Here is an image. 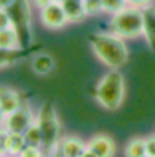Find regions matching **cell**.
<instances>
[{
    "instance_id": "1",
    "label": "cell",
    "mask_w": 155,
    "mask_h": 157,
    "mask_svg": "<svg viewBox=\"0 0 155 157\" xmlns=\"http://www.w3.org/2000/svg\"><path fill=\"white\" fill-rule=\"evenodd\" d=\"M88 42L98 59L102 61L110 69H120L128 61V47L125 40L115 34H93L90 35Z\"/></svg>"
},
{
    "instance_id": "2",
    "label": "cell",
    "mask_w": 155,
    "mask_h": 157,
    "mask_svg": "<svg viewBox=\"0 0 155 157\" xmlns=\"http://www.w3.org/2000/svg\"><path fill=\"white\" fill-rule=\"evenodd\" d=\"M96 101L107 111H117L125 98V78L118 69H112L101 77L94 88Z\"/></svg>"
},
{
    "instance_id": "3",
    "label": "cell",
    "mask_w": 155,
    "mask_h": 157,
    "mask_svg": "<svg viewBox=\"0 0 155 157\" xmlns=\"http://www.w3.org/2000/svg\"><path fill=\"white\" fill-rule=\"evenodd\" d=\"M35 120L40 127L42 132V149L46 157H50L53 151L59 146L61 143V124L58 119V112H56L54 106L51 103H43L35 116Z\"/></svg>"
},
{
    "instance_id": "4",
    "label": "cell",
    "mask_w": 155,
    "mask_h": 157,
    "mask_svg": "<svg viewBox=\"0 0 155 157\" xmlns=\"http://www.w3.org/2000/svg\"><path fill=\"white\" fill-rule=\"evenodd\" d=\"M109 29L122 39H135L142 35V8L128 5L125 10L112 15Z\"/></svg>"
},
{
    "instance_id": "5",
    "label": "cell",
    "mask_w": 155,
    "mask_h": 157,
    "mask_svg": "<svg viewBox=\"0 0 155 157\" xmlns=\"http://www.w3.org/2000/svg\"><path fill=\"white\" fill-rule=\"evenodd\" d=\"M11 19V26L19 35L23 48L32 45V6L31 0H15L6 8Z\"/></svg>"
},
{
    "instance_id": "6",
    "label": "cell",
    "mask_w": 155,
    "mask_h": 157,
    "mask_svg": "<svg viewBox=\"0 0 155 157\" xmlns=\"http://www.w3.org/2000/svg\"><path fill=\"white\" fill-rule=\"evenodd\" d=\"M35 120L34 114L31 111V108L27 104H23L19 109H16L15 112H11L6 116V120H5V128L8 132H16V133H24L27 130L32 122Z\"/></svg>"
},
{
    "instance_id": "7",
    "label": "cell",
    "mask_w": 155,
    "mask_h": 157,
    "mask_svg": "<svg viewBox=\"0 0 155 157\" xmlns=\"http://www.w3.org/2000/svg\"><path fill=\"white\" fill-rule=\"evenodd\" d=\"M40 21L48 29H61V27H64L69 23L62 5L56 2L40 10Z\"/></svg>"
},
{
    "instance_id": "8",
    "label": "cell",
    "mask_w": 155,
    "mask_h": 157,
    "mask_svg": "<svg viewBox=\"0 0 155 157\" xmlns=\"http://www.w3.org/2000/svg\"><path fill=\"white\" fill-rule=\"evenodd\" d=\"M87 146L98 157H114L115 154V143L109 135H96L87 143Z\"/></svg>"
},
{
    "instance_id": "9",
    "label": "cell",
    "mask_w": 155,
    "mask_h": 157,
    "mask_svg": "<svg viewBox=\"0 0 155 157\" xmlns=\"http://www.w3.org/2000/svg\"><path fill=\"white\" fill-rule=\"evenodd\" d=\"M21 106H23V99L18 91L10 87H5V85H0V109L8 116L19 109Z\"/></svg>"
},
{
    "instance_id": "10",
    "label": "cell",
    "mask_w": 155,
    "mask_h": 157,
    "mask_svg": "<svg viewBox=\"0 0 155 157\" xmlns=\"http://www.w3.org/2000/svg\"><path fill=\"white\" fill-rule=\"evenodd\" d=\"M142 35L150 50L155 52V6L152 5L142 8Z\"/></svg>"
},
{
    "instance_id": "11",
    "label": "cell",
    "mask_w": 155,
    "mask_h": 157,
    "mask_svg": "<svg viewBox=\"0 0 155 157\" xmlns=\"http://www.w3.org/2000/svg\"><path fill=\"white\" fill-rule=\"evenodd\" d=\"M87 147V143L77 136H64L59 143V149L64 157H82Z\"/></svg>"
},
{
    "instance_id": "12",
    "label": "cell",
    "mask_w": 155,
    "mask_h": 157,
    "mask_svg": "<svg viewBox=\"0 0 155 157\" xmlns=\"http://www.w3.org/2000/svg\"><path fill=\"white\" fill-rule=\"evenodd\" d=\"M61 5L66 11L69 23H80L82 19H85L88 16L83 0H62Z\"/></svg>"
},
{
    "instance_id": "13",
    "label": "cell",
    "mask_w": 155,
    "mask_h": 157,
    "mask_svg": "<svg viewBox=\"0 0 155 157\" xmlns=\"http://www.w3.org/2000/svg\"><path fill=\"white\" fill-rule=\"evenodd\" d=\"M31 48H15V50H8V48H0V69L3 67H10L13 64L19 63L21 59H24L26 56H29Z\"/></svg>"
},
{
    "instance_id": "14",
    "label": "cell",
    "mask_w": 155,
    "mask_h": 157,
    "mask_svg": "<svg viewBox=\"0 0 155 157\" xmlns=\"http://www.w3.org/2000/svg\"><path fill=\"white\" fill-rule=\"evenodd\" d=\"M54 67V59L50 53H39L32 58V71L39 75H46Z\"/></svg>"
},
{
    "instance_id": "15",
    "label": "cell",
    "mask_w": 155,
    "mask_h": 157,
    "mask_svg": "<svg viewBox=\"0 0 155 157\" xmlns=\"http://www.w3.org/2000/svg\"><path fill=\"white\" fill-rule=\"evenodd\" d=\"M27 146V141L24 133H16V132H10L8 135V146H6V151H8L10 157H19V154L23 152V149Z\"/></svg>"
},
{
    "instance_id": "16",
    "label": "cell",
    "mask_w": 155,
    "mask_h": 157,
    "mask_svg": "<svg viewBox=\"0 0 155 157\" xmlns=\"http://www.w3.org/2000/svg\"><path fill=\"white\" fill-rule=\"evenodd\" d=\"M0 48H8V50L21 48L19 35H18V32L15 31L13 26L0 31Z\"/></svg>"
},
{
    "instance_id": "17",
    "label": "cell",
    "mask_w": 155,
    "mask_h": 157,
    "mask_svg": "<svg viewBox=\"0 0 155 157\" xmlns=\"http://www.w3.org/2000/svg\"><path fill=\"white\" fill-rule=\"evenodd\" d=\"M147 155L146 138H133L125 147V157H144Z\"/></svg>"
},
{
    "instance_id": "18",
    "label": "cell",
    "mask_w": 155,
    "mask_h": 157,
    "mask_svg": "<svg viewBox=\"0 0 155 157\" xmlns=\"http://www.w3.org/2000/svg\"><path fill=\"white\" fill-rule=\"evenodd\" d=\"M24 136H26L27 144L42 147V143H43V140H42V132H40V127H39V124H37V120H34V122L27 127V130L24 132Z\"/></svg>"
},
{
    "instance_id": "19",
    "label": "cell",
    "mask_w": 155,
    "mask_h": 157,
    "mask_svg": "<svg viewBox=\"0 0 155 157\" xmlns=\"http://www.w3.org/2000/svg\"><path fill=\"white\" fill-rule=\"evenodd\" d=\"M126 6H128V0H102L104 13H110V15L125 10Z\"/></svg>"
},
{
    "instance_id": "20",
    "label": "cell",
    "mask_w": 155,
    "mask_h": 157,
    "mask_svg": "<svg viewBox=\"0 0 155 157\" xmlns=\"http://www.w3.org/2000/svg\"><path fill=\"white\" fill-rule=\"evenodd\" d=\"M83 3H85V10L88 16H96L104 13L102 0H83Z\"/></svg>"
},
{
    "instance_id": "21",
    "label": "cell",
    "mask_w": 155,
    "mask_h": 157,
    "mask_svg": "<svg viewBox=\"0 0 155 157\" xmlns=\"http://www.w3.org/2000/svg\"><path fill=\"white\" fill-rule=\"evenodd\" d=\"M19 157H46V155L43 154V149H42V147L27 144L23 149V152L19 154Z\"/></svg>"
},
{
    "instance_id": "22",
    "label": "cell",
    "mask_w": 155,
    "mask_h": 157,
    "mask_svg": "<svg viewBox=\"0 0 155 157\" xmlns=\"http://www.w3.org/2000/svg\"><path fill=\"white\" fill-rule=\"evenodd\" d=\"M8 135L10 132L5 127H0V155H8L6 146H8Z\"/></svg>"
},
{
    "instance_id": "23",
    "label": "cell",
    "mask_w": 155,
    "mask_h": 157,
    "mask_svg": "<svg viewBox=\"0 0 155 157\" xmlns=\"http://www.w3.org/2000/svg\"><path fill=\"white\" fill-rule=\"evenodd\" d=\"M6 27H11V19H10V15L8 11L0 8V31L2 29H6Z\"/></svg>"
},
{
    "instance_id": "24",
    "label": "cell",
    "mask_w": 155,
    "mask_h": 157,
    "mask_svg": "<svg viewBox=\"0 0 155 157\" xmlns=\"http://www.w3.org/2000/svg\"><path fill=\"white\" fill-rule=\"evenodd\" d=\"M146 149H147V155L155 157V135L146 138Z\"/></svg>"
},
{
    "instance_id": "25",
    "label": "cell",
    "mask_w": 155,
    "mask_h": 157,
    "mask_svg": "<svg viewBox=\"0 0 155 157\" xmlns=\"http://www.w3.org/2000/svg\"><path fill=\"white\" fill-rule=\"evenodd\" d=\"M152 0H128L130 6H136V8H146V6L150 5Z\"/></svg>"
},
{
    "instance_id": "26",
    "label": "cell",
    "mask_w": 155,
    "mask_h": 157,
    "mask_svg": "<svg viewBox=\"0 0 155 157\" xmlns=\"http://www.w3.org/2000/svg\"><path fill=\"white\" fill-rule=\"evenodd\" d=\"M32 3H34V6H37L39 10H42V8H45V6H48L50 3H53V0H32Z\"/></svg>"
},
{
    "instance_id": "27",
    "label": "cell",
    "mask_w": 155,
    "mask_h": 157,
    "mask_svg": "<svg viewBox=\"0 0 155 157\" xmlns=\"http://www.w3.org/2000/svg\"><path fill=\"white\" fill-rule=\"evenodd\" d=\"M15 2V0H0V8H3V10H6L8 6Z\"/></svg>"
},
{
    "instance_id": "28",
    "label": "cell",
    "mask_w": 155,
    "mask_h": 157,
    "mask_svg": "<svg viewBox=\"0 0 155 157\" xmlns=\"http://www.w3.org/2000/svg\"><path fill=\"white\" fill-rule=\"evenodd\" d=\"M5 120H6V114L0 109V127H3L5 125Z\"/></svg>"
},
{
    "instance_id": "29",
    "label": "cell",
    "mask_w": 155,
    "mask_h": 157,
    "mask_svg": "<svg viewBox=\"0 0 155 157\" xmlns=\"http://www.w3.org/2000/svg\"><path fill=\"white\" fill-rule=\"evenodd\" d=\"M82 157H98V155H96L93 151H91V149H88V147H87V151L83 152V155H82Z\"/></svg>"
},
{
    "instance_id": "30",
    "label": "cell",
    "mask_w": 155,
    "mask_h": 157,
    "mask_svg": "<svg viewBox=\"0 0 155 157\" xmlns=\"http://www.w3.org/2000/svg\"><path fill=\"white\" fill-rule=\"evenodd\" d=\"M53 2H56V3H62V0H53Z\"/></svg>"
},
{
    "instance_id": "31",
    "label": "cell",
    "mask_w": 155,
    "mask_h": 157,
    "mask_svg": "<svg viewBox=\"0 0 155 157\" xmlns=\"http://www.w3.org/2000/svg\"><path fill=\"white\" fill-rule=\"evenodd\" d=\"M144 157H152V155H144Z\"/></svg>"
},
{
    "instance_id": "32",
    "label": "cell",
    "mask_w": 155,
    "mask_h": 157,
    "mask_svg": "<svg viewBox=\"0 0 155 157\" xmlns=\"http://www.w3.org/2000/svg\"><path fill=\"white\" fill-rule=\"evenodd\" d=\"M0 157H6V155H0Z\"/></svg>"
}]
</instances>
